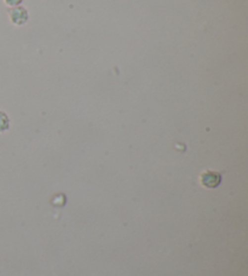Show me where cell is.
I'll list each match as a JSON object with an SVG mask.
<instances>
[{
  "label": "cell",
  "instance_id": "3",
  "mask_svg": "<svg viewBox=\"0 0 248 276\" xmlns=\"http://www.w3.org/2000/svg\"><path fill=\"white\" fill-rule=\"evenodd\" d=\"M10 127V120L9 116L0 110V132H5L6 130H9Z\"/></svg>",
  "mask_w": 248,
  "mask_h": 276
},
{
  "label": "cell",
  "instance_id": "2",
  "mask_svg": "<svg viewBox=\"0 0 248 276\" xmlns=\"http://www.w3.org/2000/svg\"><path fill=\"white\" fill-rule=\"evenodd\" d=\"M9 15L12 23L18 24V26L26 23L28 20V13H27V10L24 7H13L9 11Z\"/></svg>",
  "mask_w": 248,
  "mask_h": 276
},
{
  "label": "cell",
  "instance_id": "1",
  "mask_svg": "<svg viewBox=\"0 0 248 276\" xmlns=\"http://www.w3.org/2000/svg\"><path fill=\"white\" fill-rule=\"evenodd\" d=\"M200 182L203 187L208 188V189H213V188H217L220 184L222 176L218 172L206 171L200 176Z\"/></svg>",
  "mask_w": 248,
  "mask_h": 276
},
{
  "label": "cell",
  "instance_id": "4",
  "mask_svg": "<svg viewBox=\"0 0 248 276\" xmlns=\"http://www.w3.org/2000/svg\"><path fill=\"white\" fill-rule=\"evenodd\" d=\"M5 2H6L7 5H11V6H16V5L21 4L22 0H5Z\"/></svg>",
  "mask_w": 248,
  "mask_h": 276
}]
</instances>
